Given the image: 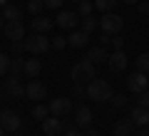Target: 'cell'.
<instances>
[{"mask_svg": "<svg viewBox=\"0 0 149 136\" xmlns=\"http://www.w3.org/2000/svg\"><path fill=\"white\" fill-rule=\"evenodd\" d=\"M147 87H149V79H147V74H144V72H134V74H129V77H127V89H129V92H134V94L147 92Z\"/></svg>", "mask_w": 149, "mask_h": 136, "instance_id": "5", "label": "cell"}, {"mask_svg": "<svg viewBox=\"0 0 149 136\" xmlns=\"http://www.w3.org/2000/svg\"><path fill=\"white\" fill-rule=\"evenodd\" d=\"M129 119H132L137 126H149V109H144V106H134Z\"/></svg>", "mask_w": 149, "mask_h": 136, "instance_id": "16", "label": "cell"}, {"mask_svg": "<svg viewBox=\"0 0 149 136\" xmlns=\"http://www.w3.org/2000/svg\"><path fill=\"white\" fill-rule=\"evenodd\" d=\"M5 94L13 97V99H20V97H25V87L20 84V79H17V74H10V77L5 79Z\"/></svg>", "mask_w": 149, "mask_h": 136, "instance_id": "9", "label": "cell"}, {"mask_svg": "<svg viewBox=\"0 0 149 136\" xmlns=\"http://www.w3.org/2000/svg\"><path fill=\"white\" fill-rule=\"evenodd\" d=\"M80 22L82 20H77V12H70V10H60V15L55 17V25L60 30H74Z\"/></svg>", "mask_w": 149, "mask_h": 136, "instance_id": "7", "label": "cell"}, {"mask_svg": "<svg viewBox=\"0 0 149 136\" xmlns=\"http://www.w3.org/2000/svg\"><path fill=\"white\" fill-rule=\"evenodd\" d=\"M40 69H42V62L40 59H25V74L30 79H35L40 74Z\"/></svg>", "mask_w": 149, "mask_h": 136, "instance_id": "20", "label": "cell"}, {"mask_svg": "<svg viewBox=\"0 0 149 136\" xmlns=\"http://www.w3.org/2000/svg\"><path fill=\"white\" fill-rule=\"evenodd\" d=\"M97 27H100V20H95V17H92V15H87L85 20H82V30H85L87 35H92V32H95Z\"/></svg>", "mask_w": 149, "mask_h": 136, "instance_id": "23", "label": "cell"}, {"mask_svg": "<svg viewBox=\"0 0 149 136\" xmlns=\"http://www.w3.org/2000/svg\"><path fill=\"white\" fill-rule=\"evenodd\" d=\"M122 27H124V17H119L117 12H104L100 20V30L104 35H117V32H122Z\"/></svg>", "mask_w": 149, "mask_h": 136, "instance_id": "4", "label": "cell"}, {"mask_svg": "<svg viewBox=\"0 0 149 136\" xmlns=\"http://www.w3.org/2000/svg\"><path fill=\"white\" fill-rule=\"evenodd\" d=\"M107 64H109L112 72H124L127 69V55H124V50H114L109 55V59H107Z\"/></svg>", "mask_w": 149, "mask_h": 136, "instance_id": "12", "label": "cell"}, {"mask_svg": "<svg viewBox=\"0 0 149 136\" xmlns=\"http://www.w3.org/2000/svg\"><path fill=\"white\" fill-rule=\"evenodd\" d=\"M85 136H100V134H97V131H92V129H90V131H85Z\"/></svg>", "mask_w": 149, "mask_h": 136, "instance_id": "40", "label": "cell"}, {"mask_svg": "<svg viewBox=\"0 0 149 136\" xmlns=\"http://www.w3.org/2000/svg\"><path fill=\"white\" fill-rule=\"evenodd\" d=\"M42 8H45V0H30V3H27V12H30V15H40Z\"/></svg>", "mask_w": 149, "mask_h": 136, "instance_id": "26", "label": "cell"}, {"mask_svg": "<svg viewBox=\"0 0 149 136\" xmlns=\"http://www.w3.org/2000/svg\"><path fill=\"white\" fill-rule=\"evenodd\" d=\"M92 10H95V3H87V0H80V15H82V17H87Z\"/></svg>", "mask_w": 149, "mask_h": 136, "instance_id": "29", "label": "cell"}, {"mask_svg": "<svg viewBox=\"0 0 149 136\" xmlns=\"http://www.w3.org/2000/svg\"><path fill=\"white\" fill-rule=\"evenodd\" d=\"M109 37H112L109 45H112L114 50H124V40H122V37H117V35H109Z\"/></svg>", "mask_w": 149, "mask_h": 136, "instance_id": "30", "label": "cell"}, {"mask_svg": "<svg viewBox=\"0 0 149 136\" xmlns=\"http://www.w3.org/2000/svg\"><path fill=\"white\" fill-rule=\"evenodd\" d=\"M119 3H124V5H137L139 0H119Z\"/></svg>", "mask_w": 149, "mask_h": 136, "instance_id": "39", "label": "cell"}, {"mask_svg": "<svg viewBox=\"0 0 149 136\" xmlns=\"http://www.w3.org/2000/svg\"><path fill=\"white\" fill-rule=\"evenodd\" d=\"M137 72H144V74L149 72V52H142L137 57Z\"/></svg>", "mask_w": 149, "mask_h": 136, "instance_id": "24", "label": "cell"}, {"mask_svg": "<svg viewBox=\"0 0 149 136\" xmlns=\"http://www.w3.org/2000/svg\"><path fill=\"white\" fill-rule=\"evenodd\" d=\"M87 59H90L92 64H102V62H107L109 59V52H107V47H92L90 52H87Z\"/></svg>", "mask_w": 149, "mask_h": 136, "instance_id": "15", "label": "cell"}, {"mask_svg": "<svg viewBox=\"0 0 149 136\" xmlns=\"http://www.w3.org/2000/svg\"><path fill=\"white\" fill-rule=\"evenodd\" d=\"M3 17H5L8 22H10V20H22V10L17 5H5V8H3Z\"/></svg>", "mask_w": 149, "mask_h": 136, "instance_id": "21", "label": "cell"}, {"mask_svg": "<svg viewBox=\"0 0 149 136\" xmlns=\"http://www.w3.org/2000/svg\"><path fill=\"white\" fill-rule=\"evenodd\" d=\"M3 20H5V17H3V10H0V27H5V25H3Z\"/></svg>", "mask_w": 149, "mask_h": 136, "instance_id": "42", "label": "cell"}, {"mask_svg": "<svg viewBox=\"0 0 149 136\" xmlns=\"http://www.w3.org/2000/svg\"><path fill=\"white\" fill-rule=\"evenodd\" d=\"M65 136H85V134H80L77 129H67V131H65Z\"/></svg>", "mask_w": 149, "mask_h": 136, "instance_id": "38", "label": "cell"}, {"mask_svg": "<svg viewBox=\"0 0 149 136\" xmlns=\"http://www.w3.org/2000/svg\"><path fill=\"white\" fill-rule=\"evenodd\" d=\"M137 10H139V15H147V17H149V0L137 3Z\"/></svg>", "mask_w": 149, "mask_h": 136, "instance_id": "31", "label": "cell"}, {"mask_svg": "<svg viewBox=\"0 0 149 136\" xmlns=\"http://www.w3.org/2000/svg\"><path fill=\"white\" fill-rule=\"evenodd\" d=\"M74 3H80V0H74Z\"/></svg>", "mask_w": 149, "mask_h": 136, "instance_id": "44", "label": "cell"}, {"mask_svg": "<svg viewBox=\"0 0 149 136\" xmlns=\"http://www.w3.org/2000/svg\"><path fill=\"white\" fill-rule=\"evenodd\" d=\"M5 37L10 42H22L25 40V25H22L20 20H10V22H5Z\"/></svg>", "mask_w": 149, "mask_h": 136, "instance_id": "6", "label": "cell"}, {"mask_svg": "<svg viewBox=\"0 0 149 136\" xmlns=\"http://www.w3.org/2000/svg\"><path fill=\"white\" fill-rule=\"evenodd\" d=\"M32 116L35 119H40V121H45L50 116V106H45V104H37L35 109H32Z\"/></svg>", "mask_w": 149, "mask_h": 136, "instance_id": "25", "label": "cell"}, {"mask_svg": "<svg viewBox=\"0 0 149 136\" xmlns=\"http://www.w3.org/2000/svg\"><path fill=\"white\" fill-rule=\"evenodd\" d=\"M45 8H50V10H60V8H62V0H45Z\"/></svg>", "mask_w": 149, "mask_h": 136, "instance_id": "33", "label": "cell"}, {"mask_svg": "<svg viewBox=\"0 0 149 136\" xmlns=\"http://www.w3.org/2000/svg\"><path fill=\"white\" fill-rule=\"evenodd\" d=\"M87 97H90L92 101H112V87L109 82H104V79H92L90 84H87Z\"/></svg>", "mask_w": 149, "mask_h": 136, "instance_id": "1", "label": "cell"}, {"mask_svg": "<svg viewBox=\"0 0 149 136\" xmlns=\"http://www.w3.org/2000/svg\"><path fill=\"white\" fill-rule=\"evenodd\" d=\"M47 106H50V114H52V116H60V119L67 116L70 111H72V101H70L67 97H57V99H52Z\"/></svg>", "mask_w": 149, "mask_h": 136, "instance_id": "8", "label": "cell"}, {"mask_svg": "<svg viewBox=\"0 0 149 136\" xmlns=\"http://www.w3.org/2000/svg\"><path fill=\"white\" fill-rule=\"evenodd\" d=\"M137 136H149V126H139V131H137Z\"/></svg>", "mask_w": 149, "mask_h": 136, "instance_id": "37", "label": "cell"}, {"mask_svg": "<svg viewBox=\"0 0 149 136\" xmlns=\"http://www.w3.org/2000/svg\"><path fill=\"white\" fill-rule=\"evenodd\" d=\"M70 77H72L74 84H90L92 79H95V64L90 62V59H82V62H77L72 67V72H70Z\"/></svg>", "mask_w": 149, "mask_h": 136, "instance_id": "3", "label": "cell"}, {"mask_svg": "<svg viewBox=\"0 0 149 136\" xmlns=\"http://www.w3.org/2000/svg\"><path fill=\"white\" fill-rule=\"evenodd\" d=\"M0 126L5 131H17L20 129V116L15 111H10V109H3L0 111Z\"/></svg>", "mask_w": 149, "mask_h": 136, "instance_id": "10", "label": "cell"}, {"mask_svg": "<svg viewBox=\"0 0 149 136\" xmlns=\"http://www.w3.org/2000/svg\"><path fill=\"white\" fill-rule=\"evenodd\" d=\"M52 25H55V20L42 17V15H35V20H32V30H35V32H47Z\"/></svg>", "mask_w": 149, "mask_h": 136, "instance_id": "19", "label": "cell"}, {"mask_svg": "<svg viewBox=\"0 0 149 136\" xmlns=\"http://www.w3.org/2000/svg\"><path fill=\"white\" fill-rule=\"evenodd\" d=\"M139 106H144V109H149V89L139 94Z\"/></svg>", "mask_w": 149, "mask_h": 136, "instance_id": "32", "label": "cell"}, {"mask_svg": "<svg viewBox=\"0 0 149 136\" xmlns=\"http://www.w3.org/2000/svg\"><path fill=\"white\" fill-rule=\"evenodd\" d=\"M132 126H134L132 119H119L112 131H114V136H132Z\"/></svg>", "mask_w": 149, "mask_h": 136, "instance_id": "18", "label": "cell"}, {"mask_svg": "<svg viewBox=\"0 0 149 136\" xmlns=\"http://www.w3.org/2000/svg\"><path fill=\"white\" fill-rule=\"evenodd\" d=\"M112 104H114V106H124V104H127L124 94H114V97H112Z\"/></svg>", "mask_w": 149, "mask_h": 136, "instance_id": "35", "label": "cell"}, {"mask_svg": "<svg viewBox=\"0 0 149 136\" xmlns=\"http://www.w3.org/2000/svg\"><path fill=\"white\" fill-rule=\"evenodd\" d=\"M0 136H5V129H3V126H0Z\"/></svg>", "mask_w": 149, "mask_h": 136, "instance_id": "43", "label": "cell"}, {"mask_svg": "<svg viewBox=\"0 0 149 136\" xmlns=\"http://www.w3.org/2000/svg\"><path fill=\"white\" fill-rule=\"evenodd\" d=\"M22 45H25V52L42 55V52H47V50L52 47V40H47L45 32H32V35H27L25 40H22Z\"/></svg>", "mask_w": 149, "mask_h": 136, "instance_id": "2", "label": "cell"}, {"mask_svg": "<svg viewBox=\"0 0 149 136\" xmlns=\"http://www.w3.org/2000/svg\"><path fill=\"white\" fill-rule=\"evenodd\" d=\"M25 72V59H13L10 62V74H20Z\"/></svg>", "mask_w": 149, "mask_h": 136, "instance_id": "28", "label": "cell"}, {"mask_svg": "<svg viewBox=\"0 0 149 136\" xmlns=\"http://www.w3.org/2000/svg\"><path fill=\"white\" fill-rule=\"evenodd\" d=\"M8 5V0H0V10H3V8H5Z\"/></svg>", "mask_w": 149, "mask_h": 136, "instance_id": "41", "label": "cell"}, {"mask_svg": "<svg viewBox=\"0 0 149 136\" xmlns=\"http://www.w3.org/2000/svg\"><path fill=\"white\" fill-rule=\"evenodd\" d=\"M65 45H67V40H65V37H52V47H55V50H62Z\"/></svg>", "mask_w": 149, "mask_h": 136, "instance_id": "34", "label": "cell"}, {"mask_svg": "<svg viewBox=\"0 0 149 136\" xmlns=\"http://www.w3.org/2000/svg\"><path fill=\"white\" fill-rule=\"evenodd\" d=\"M25 97L27 99H45V97H47V87H45L42 82L32 79V82L25 87Z\"/></svg>", "mask_w": 149, "mask_h": 136, "instance_id": "13", "label": "cell"}, {"mask_svg": "<svg viewBox=\"0 0 149 136\" xmlns=\"http://www.w3.org/2000/svg\"><path fill=\"white\" fill-rule=\"evenodd\" d=\"M85 94V87H82V84H74V97H82Z\"/></svg>", "mask_w": 149, "mask_h": 136, "instance_id": "36", "label": "cell"}, {"mask_svg": "<svg viewBox=\"0 0 149 136\" xmlns=\"http://www.w3.org/2000/svg\"><path fill=\"white\" fill-rule=\"evenodd\" d=\"M90 42V35H87L85 30H72L70 32V37H67V45L70 47H74V50H82Z\"/></svg>", "mask_w": 149, "mask_h": 136, "instance_id": "14", "label": "cell"}, {"mask_svg": "<svg viewBox=\"0 0 149 136\" xmlns=\"http://www.w3.org/2000/svg\"><path fill=\"white\" fill-rule=\"evenodd\" d=\"M42 131H45V136H60V134L65 131V129H62V119L50 114L47 119L42 121Z\"/></svg>", "mask_w": 149, "mask_h": 136, "instance_id": "11", "label": "cell"}, {"mask_svg": "<svg viewBox=\"0 0 149 136\" xmlns=\"http://www.w3.org/2000/svg\"><path fill=\"white\" fill-rule=\"evenodd\" d=\"M117 5H119V0H95V8L102 12H112Z\"/></svg>", "mask_w": 149, "mask_h": 136, "instance_id": "22", "label": "cell"}, {"mask_svg": "<svg viewBox=\"0 0 149 136\" xmlns=\"http://www.w3.org/2000/svg\"><path fill=\"white\" fill-rule=\"evenodd\" d=\"M74 121H77V126H90L92 124V109L90 106H80L74 111Z\"/></svg>", "mask_w": 149, "mask_h": 136, "instance_id": "17", "label": "cell"}, {"mask_svg": "<svg viewBox=\"0 0 149 136\" xmlns=\"http://www.w3.org/2000/svg\"><path fill=\"white\" fill-rule=\"evenodd\" d=\"M10 62H13V59L8 57V55L0 52V77H5V74L10 72Z\"/></svg>", "mask_w": 149, "mask_h": 136, "instance_id": "27", "label": "cell"}]
</instances>
